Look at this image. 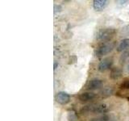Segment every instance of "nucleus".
Instances as JSON below:
<instances>
[{
  "label": "nucleus",
  "mask_w": 129,
  "mask_h": 121,
  "mask_svg": "<svg viewBox=\"0 0 129 121\" xmlns=\"http://www.w3.org/2000/svg\"><path fill=\"white\" fill-rule=\"evenodd\" d=\"M108 1L107 0H94L93 1V7L96 11H102L107 7Z\"/></svg>",
  "instance_id": "nucleus-8"
},
{
  "label": "nucleus",
  "mask_w": 129,
  "mask_h": 121,
  "mask_svg": "<svg viewBox=\"0 0 129 121\" xmlns=\"http://www.w3.org/2000/svg\"><path fill=\"white\" fill-rule=\"evenodd\" d=\"M113 92H114V89L111 86H107V87H104L102 90L100 92V95H102V97L103 98H107V97L111 96Z\"/></svg>",
  "instance_id": "nucleus-11"
},
{
  "label": "nucleus",
  "mask_w": 129,
  "mask_h": 121,
  "mask_svg": "<svg viewBox=\"0 0 129 121\" xmlns=\"http://www.w3.org/2000/svg\"><path fill=\"white\" fill-rule=\"evenodd\" d=\"M78 100L82 103L90 102L97 98V95L93 92H84L78 95Z\"/></svg>",
  "instance_id": "nucleus-7"
},
{
  "label": "nucleus",
  "mask_w": 129,
  "mask_h": 121,
  "mask_svg": "<svg viewBox=\"0 0 129 121\" xmlns=\"http://www.w3.org/2000/svg\"><path fill=\"white\" fill-rule=\"evenodd\" d=\"M90 121H110V117L108 115H101L99 117H96V118H93Z\"/></svg>",
  "instance_id": "nucleus-13"
},
{
  "label": "nucleus",
  "mask_w": 129,
  "mask_h": 121,
  "mask_svg": "<svg viewBox=\"0 0 129 121\" xmlns=\"http://www.w3.org/2000/svg\"><path fill=\"white\" fill-rule=\"evenodd\" d=\"M116 3L120 6H126L129 3V1H127V0H119V1H117Z\"/></svg>",
  "instance_id": "nucleus-16"
},
{
  "label": "nucleus",
  "mask_w": 129,
  "mask_h": 121,
  "mask_svg": "<svg viewBox=\"0 0 129 121\" xmlns=\"http://www.w3.org/2000/svg\"><path fill=\"white\" fill-rule=\"evenodd\" d=\"M56 102L60 105H66L70 102V95L67 92L60 91L55 96Z\"/></svg>",
  "instance_id": "nucleus-4"
},
{
  "label": "nucleus",
  "mask_w": 129,
  "mask_h": 121,
  "mask_svg": "<svg viewBox=\"0 0 129 121\" xmlns=\"http://www.w3.org/2000/svg\"><path fill=\"white\" fill-rule=\"evenodd\" d=\"M116 34V30L113 27H104L99 29L96 33V39L101 42H110Z\"/></svg>",
  "instance_id": "nucleus-2"
},
{
  "label": "nucleus",
  "mask_w": 129,
  "mask_h": 121,
  "mask_svg": "<svg viewBox=\"0 0 129 121\" xmlns=\"http://www.w3.org/2000/svg\"><path fill=\"white\" fill-rule=\"evenodd\" d=\"M129 48V38H125L119 42L116 49L118 52H123Z\"/></svg>",
  "instance_id": "nucleus-10"
},
{
  "label": "nucleus",
  "mask_w": 129,
  "mask_h": 121,
  "mask_svg": "<svg viewBox=\"0 0 129 121\" xmlns=\"http://www.w3.org/2000/svg\"><path fill=\"white\" fill-rule=\"evenodd\" d=\"M68 121H78V118L74 111H69L67 115Z\"/></svg>",
  "instance_id": "nucleus-12"
},
{
  "label": "nucleus",
  "mask_w": 129,
  "mask_h": 121,
  "mask_svg": "<svg viewBox=\"0 0 129 121\" xmlns=\"http://www.w3.org/2000/svg\"><path fill=\"white\" fill-rule=\"evenodd\" d=\"M127 72H129V63L127 64Z\"/></svg>",
  "instance_id": "nucleus-20"
},
{
  "label": "nucleus",
  "mask_w": 129,
  "mask_h": 121,
  "mask_svg": "<svg viewBox=\"0 0 129 121\" xmlns=\"http://www.w3.org/2000/svg\"><path fill=\"white\" fill-rule=\"evenodd\" d=\"M121 32H122V34L125 36H129V24H127V25H126L123 28H122Z\"/></svg>",
  "instance_id": "nucleus-14"
},
{
  "label": "nucleus",
  "mask_w": 129,
  "mask_h": 121,
  "mask_svg": "<svg viewBox=\"0 0 129 121\" xmlns=\"http://www.w3.org/2000/svg\"><path fill=\"white\" fill-rule=\"evenodd\" d=\"M123 75V70L119 67H114L111 68V73H110V78L112 80H117L120 78Z\"/></svg>",
  "instance_id": "nucleus-9"
},
{
  "label": "nucleus",
  "mask_w": 129,
  "mask_h": 121,
  "mask_svg": "<svg viewBox=\"0 0 129 121\" xmlns=\"http://www.w3.org/2000/svg\"><path fill=\"white\" fill-rule=\"evenodd\" d=\"M113 63H114V60H113L112 57H107L104 58L103 60H101L100 63L99 64L98 66V70L99 72H105L108 70L111 69V66Z\"/></svg>",
  "instance_id": "nucleus-5"
},
{
  "label": "nucleus",
  "mask_w": 129,
  "mask_h": 121,
  "mask_svg": "<svg viewBox=\"0 0 129 121\" xmlns=\"http://www.w3.org/2000/svg\"><path fill=\"white\" fill-rule=\"evenodd\" d=\"M103 84V80L99 78H93L88 82L86 85V89L89 90H95L102 87Z\"/></svg>",
  "instance_id": "nucleus-6"
},
{
  "label": "nucleus",
  "mask_w": 129,
  "mask_h": 121,
  "mask_svg": "<svg viewBox=\"0 0 129 121\" xmlns=\"http://www.w3.org/2000/svg\"><path fill=\"white\" fill-rule=\"evenodd\" d=\"M129 57V51H127V52H125L121 56V58H120V60H126V59H127Z\"/></svg>",
  "instance_id": "nucleus-17"
},
{
  "label": "nucleus",
  "mask_w": 129,
  "mask_h": 121,
  "mask_svg": "<svg viewBox=\"0 0 129 121\" xmlns=\"http://www.w3.org/2000/svg\"><path fill=\"white\" fill-rule=\"evenodd\" d=\"M53 10H54V14H57V13H59V12H60L62 11V7L60 5H56V4H55Z\"/></svg>",
  "instance_id": "nucleus-15"
},
{
  "label": "nucleus",
  "mask_w": 129,
  "mask_h": 121,
  "mask_svg": "<svg viewBox=\"0 0 129 121\" xmlns=\"http://www.w3.org/2000/svg\"><path fill=\"white\" fill-rule=\"evenodd\" d=\"M122 88H128L129 89V81H126L123 84H122Z\"/></svg>",
  "instance_id": "nucleus-18"
},
{
  "label": "nucleus",
  "mask_w": 129,
  "mask_h": 121,
  "mask_svg": "<svg viewBox=\"0 0 129 121\" xmlns=\"http://www.w3.org/2000/svg\"><path fill=\"white\" fill-rule=\"evenodd\" d=\"M115 43L112 41L103 43V44H101L100 46H99L96 48L94 51V54L97 57H101V56L107 55L111 52H112V50L115 48Z\"/></svg>",
  "instance_id": "nucleus-3"
},
{
  "label": "nucleus",
  "mask_w": 129,
  "mask_h": 121,
  "mask_svg": "<svg viewBox=\"0 0 129 121\" xmlns=\"http://www.w3.org/2000/svg\"><path fill=\"white\" fill-rule=\"evenodd\" d=\"M57 67H58V62H54V66H53V70H56V69H57Z\"/></svg>",
  "instance_id": "nucleus-19"
},
{
  "label": "nucleus",
  "mask_w": 129,
  "mask_h": 121,
  "mask_svg": "<svg viewBox=\"0 0 129 121\" xmlns=\"http://www.w3.org/2000/svg\"><path fill=\"white\" fill-rule=\"evenodd\" d=\"M108 111V107L105 103H91L84 106L81 109V114L87 115V114H102L106 113Z\"/></svg>",
  "instance_id": "nucleus-1"
}]
</instances>
